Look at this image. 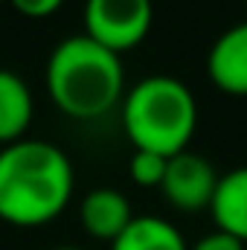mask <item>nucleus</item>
Returning <instances> with one entry per match:
<instances>
[{
    "instance_id": "1",
    "label": "nucleus",
    "mask_w": 247,
    "mask_h": 250,
    "mask_svg": "<svg viewBox=\"0 0 247 250\" xmlns=\"http://www.w3.org/2000/svg\"><path fill=\"white\" fill-rule=\"evenodd\" d=\"M73 166L47 140H18L0 148V221L41 227L73 198Z\"/></svg>"
},
{
    "instance_id": "2",
    "label": "nucleus",
    "mask_w": 247,
    "mask_h": 250,
    "mask_svg": "<svg viewBox=\"0 0 247 250\" xmlns=\"http://www.w3.org/2000/svg\"><path fill=\"white\" fill-rule=\"evenodd\" d=\"M47 93L67 117L96 120L123 99V59L84 32L70 35L47 59Z\"/></svg>"
},
{
    "instance_id": "3",
    "label": "nucleus",
    "mask_w": 247,
    "mask_h": 250,
    "mask_svg": "<svg viewBox=\"0 0 247 250\" xmlns=\"http://www.w3.org/2000/svg\"><path fill=\"white\" fill-rule=\"evenodd\" d=\"M123 125L134 151L175 157L189 148L198 128V102L175 76H145L123 99Z\"/></svg>"
},
{
    "instance_id": "4",
    "label": "nucleus",
    "mask_w": 247,
    "mask_h": 250,
    "mask_svg": "<svg viewBox=\"0 0 247 250\" xmlns=\"http://www.w3.org/2000/svg\"><path fill=\"white\" fill-rule=\"evenodd\" d=\"M151 0H87L84 3V35L114 50L117 56L134 50L151 29Z\"/></svg>"
},
{
    "instance_id": "5",
    "label": "nucleus",
    "mask_w": 247,
    "mask_h": 250,
    "mask_svg": "<svg viewBox=\"0 0 247 250\" xmlns=\"http://www.w3.org/2000/svg\"><path fill=\"white\" fill-rule=\"evenodd\" d=\"M215 189H218V175L206 157H201L189 148L169 157L160 192L175 209H184V212L209 209Z\"/></svg>"
},
{
    "instance_id": "6",
    "label": "nucleus",
    "mask_w": 247,
    "mask_h": 250,
    "mask_svg": "<svg viewBox=\"0 0 247 250\" xmlns=\"http://www.w3.org/2000/svg\"><path fill=\"white\" fill-rule=\"evenodd\" d=\"M206 76L218 90L247 96V21L218 35L206 56Z\"/></svg>"
},
{
    "instance_id": "7",
    "label": "nucleus",
    "mask_w": 247,
    "mask_h": 250,
    "mask_svg": "<svg viewBox=\"0 0 247 250\" xmlns=\"http://www.w3.org/2000/svg\"><path fill=\"white\" fill-rule=\"evenodd\" d=\"M79 221L87 236L114 245L125 233V227L134 221V209H131V201L120 189L99 187L84 195V201L79 207Z\"/></svg>"
},
{
    "instance_id": "8",
    "label": "nucleus",
    "mask_w": 247,
    "mask_h": 250,
    "mask_svg": "<svg viewBox=\"0 0 247 250\" xmlns=\"http://www.w3.org/2000/svg\"><path fill=\"white\" fill-rule=\"evenodd\" d=\"M215 230L236 236L247 245V166L230 169L218 178L215 198L209 204Z\"/></svg>"
},
{
    "instance_id": "9",
    "label": "nucleus",
    "mask_w": 247,
    "mask_h": 250,
    "mask_svg": "<svg viewBox=\"0 0 247 250\" xmlns=\"http://www.w3.org/2000/svg\"><path fill=\"white\" fill-rule=\"evenodd\" d=\"M32 114L35 102L29 84L12 70H0V146L23 140L26 128L32 125Z\"/></svg>"
},
{
    "instance_id": "10",
    "label": "nucleus",
    "mask_w": 247,
    "mask_h": 250,
    "mask_svg": "<svg viewBox=\"0 0 247 250\" xmlns=\"http://www.w3.org/2000/svg\"><path fill=\"white\" fill-rule=\"evenodd\" d=\"M111 250H189V245L172 221L154 215H134V221L111 245Z\"/></svg>"
},
{
    "instance_id": "11",
    "label": "nucleus",
    "mask_w": 247,
    "mask_h": 250,
    "mask_svg": "<svg viewBox=\"0 0 247 250\" xmlns=\"http://www.w3.org/2000/svg\"><path fill=\"white\" fill-rule=\"evenodd\" d=\"M166 166H169V157L163 154H154V151H134L131 154V163H128V172H131V181L137 187H157L163 184L166 178Z\"/></svg>"
},
{
    "instance_id": "12",
    "label": "nucleus",
    "mask_w": 247,
    "mask_h": 250,
    "mask_svg": "<svg viewBox=\"0 0 247 250\" xmlns=\"http://www.w3.org/2000/svg\"><path fill=\"white\" fill-rule=\"evenodd\" d=\"M9 3L15 6V12H21L23 18H35V21L56 15L64 6V0H9Z\"/></svg>"
},
{
    "instance_id": "13",
    "label": "nucleus",
    "mask_w": 247,
    "mask_h": 250,
    "mask_svg": "<svg viewBox=\"0 0 247 250\" xmlns=\"http://www.w3.org/2000/svg\"><path fill=\"white\" fill-rule=\"evenodd\" d=\"M189 250H247V245L239 242L236 236H230V233L212 230V233H206L204 239H198Z\"/></svg>"
},
{
    "instance_id": "14",
    "label": "nucleus",
    "mask_w": 247,
    "mask_h": 250,
    "mask_svg": "<svg viewBox=\"0 0 247 250\" xmlns=\"http://www.w3.org/2000/svg\"><path fill=\"white\" fill-rule=\"evenodd\" d=\"M53 250H82V248H53Z\"/></svg>"
},
{
    "instance_id": "15",
    "label": "nucleus",
    "mask_w": 247,
    "mask_h": 250,
    "mask_svg": "<svg viewBox=\"0 0 247 250\" xmlns=\"http://www.w3.org/2000/svg\"><path fill=\"white\" fill-rule=\"evenodd\" d=\"M0 3H3V0H0Z\"/></svg>"
}]
</instances>
